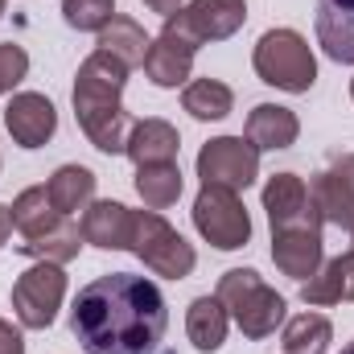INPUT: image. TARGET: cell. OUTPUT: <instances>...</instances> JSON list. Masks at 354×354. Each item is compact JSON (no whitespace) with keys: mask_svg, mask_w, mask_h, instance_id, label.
<instances>
[{"mask_svg":"<svg viewBox=\"0 0 354 354\" xmlns=\"http://www.w3.org/2000/svg\"><path fill=\"white\" fill-rule=\"evenodd\" d=\"M169 305L149 276L107 272L79 288L71 330L87 354H157Z\"/></svg>","mask_w":354,"mask_h":354,"instance_id":"cell-1","label":"cell"},{"mask_svg":"<svg viewBox=\"0 0 354 354\" xmlns=\"http://www.w3.org/2000/svg\"><path fill=\"white\" fill-rule=\"evenodd\" d=\"M124 83H128V66L115 62L111 54L95 50L75 75V115L79 128L99 153H124L132 120L124 111Z\"/></svg>","mask_w":354,"mask_h":354,"instance_id":"cell-2","label":"cell"},{"mask_svg":"<svg viewBox=\"0 0 354 354\" xmlns=\"http://www.w3.org/2000/svg\"><path fill=\"white\" fill-rule=\"evenodd\" d=\"M214 297L227 305L231 322H235V326L243 330V338H252V342L276 334V326L284 322V309H288L284 297H280L276 288H268L264 276H260L256 268H231V272H223Z\"/></svg>","mask_w":354,"mask_h":354,"instance_id":"cell-3","label":"cell"},{"mask_svg":"<svg viewBox=\"0 0 354 354\" xmlns=\"http://www.w3.org/2000/svg\"><path fill=\"white\" fill-rule=\"evenodd\" d=\"M252 66L260 83L288 95H305L317 83V58L297 29H268L252 50Z\"/></svg>","mask_w":354,"mask_h":354,"instance_id":"cell-4","label":"cell"},{"mask_svg":"<svg viewBox=\"0 0 354 354\" xmlns=\"http://www.w3.org/2000/svg\"><path fill=\"white\" fill-rule=\"evenodd\" d=\"M128 252L136 260H145L149 272H157L165 280H185L194 272V264H198L194 243H185L157 210H136V231H132V248Z\"/></svg>","mask_w":354,"mask_h":354,"instance_id":"cell-5","label":"cell"},{"mask_svg":"<svg viewBox=\"0 0 354 354\" xmlns=\"http://www.w3.org/2000/svg\"><path fill=\"white\" fill-rule=\"evenodd\" d=\"M194 227L218 252L248 248V239H252L248 206L239 202L235 189H223V185H202L198 189V198H194Z\"/></svg>","mask_w":354,"mask_h":354,"instance_id":"cell-6","label":"cell"},{"mask_svg":"<svg viewBox=\"0 0 354 354\" xmlns=\"http://www.w3.org/2000/svg\"><path fill=\"white\" fill-rule=\"evenodd\" d=\"M248 21V4L243 0H189L185 8H177L174 17H165V33H177L181 41H189L194 50L206 41H227L243 29Z\"/></svg>","mask_w":354,"mask_h":354,"instance_id":"cell-7","label":"cell"},{"mask_svg":"<svg viewBox=\"0 0 354 354\" xmlns=\"http://www.w3.org/2000/svg\"><path fill=\"white\" fill-rule=\"evenodd\" d=\"M62 297H66V272H62V264L37 260L29 272H21L17 284H12L17 322H21L25 330H46V326H54V317H58V309H62Z\"/></svg>","mask_w":354,"mask_h":354,"instance_id":"cell-8","label":"cell"},{"mask_svg":"<svg viewBox=\"0 0 354 354\" xmlns=\"http://www.w3.org/2000/svg\"><path fill=\"white\" fill-rule=\"evenodd\" d=\"M198 177H202V185H223V189L239 194L260 177V149L248 136H218V140L202 145Z\"/></svg>","mask_w":354,"mask_h":354,"instance_id":"cell-9","label":"cell"},{"mask_svg":"<svg viewBox=\"0 0 354 354\" xmlns=\"http://www.w3.org/2000/svg\"><path fill=\"white\" fill-rule=\"evenodd\" d=\"M264 210L272 223V235L280 231H322V210L309 194V185L297 174H272L264 185Z\"/></svg>","mask_w":354,"mask_h":354,"instance_id":"cell-10","label":"cell"},{"mask_svg":"<svg viewBox=\"0 0 354 354\" xmlns=\"http://www.w3.org/2000/svg\"><path fill=\"white\" fill-rule=\"evenodd\" d=\"M309 194H313V202L322 210V223L354 231V153L334 157L330 169H322L313 177Z\"/></svg>","mask_w":354,"mask_h":354,"instance_id":"cell-11","label":"cell"},{"mask_svg":"<svg viewBox=\"0 0 354 354\" xmlns=\"http://www.w3.org/2000/svg\"><path fill=\"white\" fill-rule=\"evenodd\" d=\"M4 128L21 149H41L58 132V111H54V103L46 95L21 91V95H12V103L4 111Z\"/></svg>","mask_w":354,"mask_h":354,"instance_id":"cell-12","label":"cell"},{"mask_svg":"<svg viewBox=\"0 0 354 354\" xmlns=\"http://www.w3.org/2000/svg\"><path fill=\"white\" fill-rule=\"evenodd\" d=\"M132 231H136V210H128L124 202H91L83 210V239L91 248L103 252H128L132 248Z\"/></svg>","mask_w":354,"mask_h":354,"instance_id":"cell-13","label":"cell"},{"mask_svg":"<svg viewBox=\"0 0 354 354\" xmlns=\"http://www.w3.org/2000/svg\"><path fill=\"white\" fill-rule=\"evenodd\" d=\"M313 29H317V46L334 62L354 66V0H317Z\"/></svg>","mask_w":354,"mask_h":354,"instance_id":"cell-14","label":"cell"},{"mask_svg":"<svg viewBox=\"0 0 354 354\" xmlns=\"http://www.w3.org/2000/svg\"><path fill=\"white\" fill-rule=\"evenodd\" d=\"M272 260L284 276L292 280H309L317 276V268L326 264V243H322V231H280L272 235Z\"/></svg>","mask_w":354,"mask_h":354,"instance_id":"cell-15","label":"cell"},{"mask_svg":"<svg viewBox=\"0 0 354 354\" xmlns=\"http://www.w3.org/2000/svg\"><path fill=\"white\" fill-rule=\"evenodd\" d=\"M194 54L198 50L189 41H181L177 33H165L161 29V37H153L149 41V54H145L149 83L153 87H181L189 79V71H194Z\"/></svg>","mask_w":354,"mask_h":354,"instance_id":"cell-16","label":"cell"},{"mask_svg":"<svg viewBox=\"0 0 354 354\" xmlns=\"http://www.w3.org/2000/svg\"><path fill=\"white\" fill-rule=\"evenodd\" d=\"M301 136V120L292 107H280V103H256L252 115H248V140L260 149V153H276V149H292Z\"/></svg>","mask_w":354,"mask_h":354,"instance_id":"cell-17","label":"cell"},{"mask_svg":"<svg viewBox=\"0 0 354 354\" xmlns=\"http://www.w3.org/2000/svg\"><path fill=\"white\" fill-rule=\"evenodd\" d=\"M177 149H181V136L169 120H136L132 132H128V145L124 153L140 165H169L177 161Z\"/></svg>","mask_w":354,"mask_h":354,"instance_id":"cell-18","label":"cell"},{"mask_svg":"<svg viewBox=\"0 0 354 354\" xmlns=\"http://www.w3.org/2000/svg\"><path fill=\"white\" fill-rule=\"evenodd\" d=\"M227 326H231V313L218 297H194L189 309H185V334L194 342V351L214 354L227 342Z\"/></svg>","mask_w":354,"mask_h":354,"instance_id":"cell-19","label":"cell"},{"mask_svg":"<svg viewBox=\"0 0 354 354\" xmlns=\"http://www.w3.org/2000/svg\"><path fill=\"white\" fill-rule=\"evenodd\" d=\"M305 305H338V301H354V252L334 256L317 268V276H309L301 284Z\"/></svg>","mask_w":354,"mask_h":354,"instance_id":"cell-20","label":"cell"},{"mask_svg":"<svg viewBox=\"0 0 354 354\" xmlns=\"http://www.w3.org/2000/svg\"><path fill=\"white\" fill-rule=\"evenodd\" d=\"M46 194H50L54 210L62 218H71V214L87 210L91 202H95V174H91L87 165H62L46 181Z\"/></svg>","mask_w":354,"mask_h":354,"instance_id":"cell-21","label":"cell"},{"mask_svg":"<svg viewBox=\"0 0 354 354\" xmlns=\"http://www.w3.org/2000/svg\"><path fill=\"white\" fill-rule=\"evenodd\" d=\"M95 50H103V54H111L115 62H124L128 71L132 66H145V54H149V33L132 21V17H111L103 29H99V46Z\"/></svg>","mask_w":354,"mask_h":354,"instance_id":"cell-22","label":"cell"},{"mask_svg":"<svg viewBox=\"0 0 354 354\" xmlns=\"http://www.w3.org/2000/svg\"><path fill=\"white\" fill-rule=\"evenodd\" d=\"M8 214H12V227L21 231V239H37V235L54 231V227L62 223V214L54 210L46 185H29V189H21L17 202L8 206Z\"/></svg>","mask_w":354,"mask_h":354,"instance_id":"cell-23","label":"cell"},{"mask_svg":"<svg viewBox=\"0 0 354 354\" xmlns=\"http://www.w3.org/2000/svg\"><path fill=\"white\" fill-rule=\"evenodd\" d=\"M83 243H87V239H83V227H75L71 218H62L54 231H46V235H37V239H21L17 252H25V256H33V260H46V264H71Z\"/></svg>","mask_w":354,"mask_h":354,"instance_id":"cell-24","label":"cell"},{"mask_svg":"<svg viewBox=\"0 0 354 354\" xmlns=\"http://www.w3.org/2000/svg\"><path fill=\"white\" fill-rule=\"evenodd\" d=\"M181 107L194 120H223V115H231L235 95H231L227 83H218V79H194V83H185V91H181Z\"/></svg>","mask_w":354,"mask_h":354,"instance_id":"cell-25","label":"cell"},{"mask_svg":"<svg viewBox=\"0 0 354 354\" xmlns=\"http://www.w3.org/2000/svg\"><path fill=\"white\" fill-rule=\"evenodd\" d=\"M181 169H177V161L169 165H140L136 169V194L145 198V206L149 210H165V206H174L177 198H181Z\"/></svg>","mask_w":354,"mask_h":354,"instance_id":"cell-26","label":"cell"},{"mask_svg":"<svg viewBox=\"0 0 354 354\" xmlns=\"http://www.w3.org/2000/svg\"><path fill=\"white\" fill-rule=\"evenodd\" d=\"M334 326L326 313H297L284 326V354H326Z\"/></svg>","mask_w":354,"mask_h":354,"instance_id":"cell-27","label":"cell"},{"mask_svg":"<svg viewBox=\"0 0 354 354\" xmlns=\"http://www.w3.org/2000/svg\"><path fill=\"white\" fill-rule=\"evenodd\" d=\"M62 17L79 33H99L115 17V0H62Z\"/></svg>","mask_w":354,"mask_h":354,"instance_id":"cell-28","label":"cell"},{"mask_svg":"<svg viewBox=\"0 0 354 354\" xmlns=\"http://www.w3.org/2000/svg\"><path fill=\"white\" fill-rule=\"evenodd\" d=\"M25 75H29V54H25L21 46L4 41V46H0V95H8Z\"/></svg>","mask_w":354,"mask_h":354,"instance_id":"cell-29","label":"cell"},{"mask_svg":"<svg viewBox=\"0 0 354 354\" xmlns=\"http://www.w3.org/2000/svg\"><path fill=\"white\" fill-rule=\"evenodd\" d=\"M0 354H25L21 330H12V322H4V317H0Z\"/></svg>","mask_w":354,"mask_h":354,"instance_id":"cell-30","label":"cell"},{"mask_svg":"<svg viewBox=\"0 0 354 354\" xmlns=\"http://www.w3.org/2000/svg\"><path fill=\"white\" fill-rule=\"evenodd\" d=\"M145 4H149L153 12H161V17H174V12L181 8V4H185V0H145Z\"/></svg>","mask_w":354,"mask_h":354,"instance_id":"cell-31","label":"cell"},{"mask_svg":"<svg viewBox=\"0 0 354 354\" xmlns=\"http://www.w3.org/2000/svg\"><path fill=\"white\" fill-rule=\"evenodd\" d=\"M8 235H12V214H8V206H0V248L8 243Z\"/></svg>","mask_w":354,"mask_h":354,"instance_id":"cell-32","label":"cell"},{"mask_svg":"<svg viewBox=\"0 0 354 354\" xmlns=\"http://www.w3.org/2000/svg\"><path fill=\"white\" fill-rule=\"evenodd\" d=\"M342 354H354V342H346V346H342Z\"/></svg>","mask_w":354,"mask_h":354,"instance_id":"cell-33","label":"cell"},{"mask_svg":"<svg viewBox=\"0 0 354 354\" xmlns=\"http://www.w3.org/2000/svg\"><path fill=\"white\" fill-rule=\"evenodd\" d=\"M351 252H354V231H351Z\"/></svg>","mask_w":354,"mask_h":354,"instance_id":"cell-34","label":"cell"},{"mask_svg":"<svg viewBox=\"0 0 354 354\" xmlns=\"http://www.w3.org/2000/svg\"><path fill=\"white\" fill-rule=\"evenodd\" d=\"M351 99H354V79H351Z\"/></svg>","mask_w":354,"mask_h":354,"instance_id":"cell-35","label":"cell"},{"mask_svg":"<svg viewBox=\"0 0 354 354\" xmlns=\"http://www.w3.org/2000/svg\"><path fill=\"white\" fill-rule=\"evenodd\" d=\"M0 17H4V0H0Z\"/></svg>","mask_w":354,"mask_h":354,"instance_id":"cell-36","label":"cell"}]
</instances>
